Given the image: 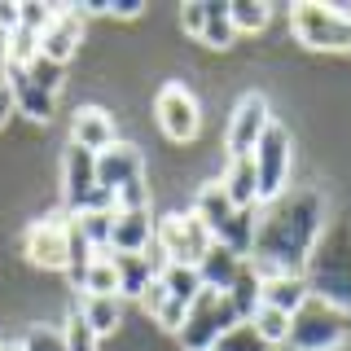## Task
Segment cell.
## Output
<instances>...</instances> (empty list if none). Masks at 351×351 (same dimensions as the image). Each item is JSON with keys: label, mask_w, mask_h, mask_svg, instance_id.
<instances>
[{"label": "cell", "mask_w": 351, "mask_h": 351, "mask_svg": "<svg viewBox=\"0 0 351 351\" xmlns=\"http://www.w3.org/2000/svg\"><path fill=\"white\" fill-rule=\"evenodd\" d=\"M299 224H321V197L303 193L294 197L290 211H272L268 219L259 224V237H255V255L259 272H299V263L307 255V241H312V233H299Z\"/></svg>", "instance_id": "6da1fadb"}, {"label": "cell", "mask_w": 351, "mask_h": 351, "mask_svg": "<svg viewBox=\"0 0 351 351\" xmlns=\"http://www.w3.org/2000/svg\"><path fill=\"white\" fill-rule=\"evenodd\" d=\"M290 31L299 44L316 53H351V9L347 5H321V0H299L290 9Z\"/></svg>", "instance_id": "7a4b0ae2"}, {"label": "cell", "mask_w": 351, "mask_h": 351, "mask_svg": "<svg viewBox=\"0 0 351 351\" xmlns=\"http://www.w3.org/2000/svg\"><path fill=\"white\" fill-rule=\"evenodd\" d=\"M347 334H351V316L338 303H329L325 294H312V299L290 316V338H285V347H294V351H334Z\"/></svg>", "instance_id": "3957f363"}, {"label": "cell", "mask_w": 351, "mask_h": 351, "mask_svg": "<svg viewBox=\"0 0 351 351\" xmlns=\"http://www.w3.org/2000/svg\"><path fill=\"white\" fill-rule=\"evenodd\" d=\"M97 184L119 197V211L145 206V162L128 141H114L106 154H97Z\"/></svg>", "instance_id": "277c9868"}, {"label": "cell", "mask_w": 351, "mask_h": 351, "mask_svg": "<svg viewBox=\"0 0 351 351\" xmlns=\"http://www.w3.org/2000/svg\"><path fill=\"white\" fill-rule=\"evenodd\" d=\"M233 325H241V321H237L233 307H228L224 294L202 290V294L193 299L189 316H184V325L176 329V338H180L184 351H215V343H219V338H224Z\"/></svg>", "instance_id": "5b68a950"}, {"label": "cell", "mask_w": 351, "mask_h": 351, "mask_svg": "<svg viewBox=\"0 0 351 351\" xmlns=\"http://www.w3.org/2000/svg\"><path fill=\"white\" fill-rule=\"evenodd\" d=\"M154 241H158V246L167 250V259L180 263V268H197V263L211 255V246H215L211 228H206L193 211H180V215L171 211V215H162Z\"/></svg>", "instance_id": "8992f818"}, {"label": "cell", "mask_w": 351, "mask_h": 351, "mask_svg": "<svg viewBox=\"0 0 351 351\" xmlns=\"http://www.w3.org/2000/svg\"><path fill=\"white\" fill-rule=\"evenodd\" d=\"M27 259L44 272H71L75 268V233L66 219H36L22 237Z\"/></svg>", "instance_id": "52a82bcc"}, {"label": "cell", "mask_w": 351, "mask_h": 351, "mask_svg": "<svg viewBox=\"0 0 351 351\" xmlns=\"http://www.w3.org/2000/svg\"><path fill=\"white\" fill-rule=\"evenodd\" d=\"M154 119H158V132L176 145H189L202 128V110H197V97L184 84H162L158 97H154Z\"/></svg>", "instance_id": "ba28073f"}, {"label": "cell", "mask_w": 351, "mask_h": 351, "mask_svg": "<svg viewBox=\"0 0 351 351\" xmlns=\"http://www.w3.org/2000/svg\"><path fill=\"white\" fill-rule=\"evenodd\" d=\"M250 158H255V171H259V206L277 202L285 193V184H290V132L281 123H272Z\"/></svg>", "instance_id": "9c48e42d"}, {"label": "cell", "mask_w": 351, "mask_h": 351, "mask_svg": "<svg viewBox=\"0 0 351 351\" xmlns=\"http://www.w3.org/2000/svg\"><path fill=\"white\" fill-rule=\"evenodd\" d=\"M268 128H272L268 97H263V93H246L237 101L233 119H228V158H250Z\"/></svg>", "instance_id": "30bf717a"}, {"label": "cell", "mask_w": 351, "mask_h": 351, "mask_svg": "<svg viewBox=\"0 0 351 351\" xmlns=\"http://www.w3.org/2000/svg\"><path fill=\"white\" fill-rule=\"evenodd\" d=\"M80 40H84V9L58 5V9H53V22L40 31V58L66 66L75 58V49H80Z\"/></svg>", "instance_id": "8fae6325"}, {"label": "cell", "mask_w": 351, "mask_h": 351, "mask_svg": "<svg viewBox=\"0 0 351 351\" xmlns=\"http://www.w3.org/2000/svg\"><path fill=\"white\" fill-rule=\"evenodd\" d=\"M62 189H66V206L80 215L88 206V197L101 189V184H97V154H88L80 145H66V154H62Z\"/></svg>", "instance_id": "7c38bea8"}, {"label": "cell", "mask_w": 351, "mask_h": 351, "mask_svg": "<svg viewBox=\"0 0 351 351\" xmlns=\"http://www.w3.org/2000/svg\"><path fill=\"white\" fill-rule=\"evenodd\" d=\"M154 233H158V224H154L149 206H141V211H119L114 233H110V255H141L145 246H154Z\"/></svg>", "instance_id": "4fadbf2b"}, {"label": "cell", "mask_w": 351, "mask_h": 351, "mask_svg": "<svg viewBox=\"0 0 351 351\" xmlns=\"http://www.w3.org/2000/svg\"><path fill=\"white\" fill-rule=\"evenodd\" d=\"M114 119L106 114V110H97V106H84L80 114L71 119V145H80L88 154H106L110 145H114Z\"/></svg>", "instance_id": "5bb4252c"}, {"label": "cell", "mask_w": 351, "mask_h": 351, "mask_svg": "<svg viewBox=\"0 0 351 351\" xmlns=\"http://www.w3.org/2000/svg\"><path fill=\"white\" fill-rule=\"evenodd\" d=\"M307 299H312V285L303 272H263V307L294 316Z\"/></svg>", "instance_id": "9a60e30c"}, {"label": "cell", "mask_w": 351, "mask_h": 351, "mask_svg": "<svg viewBox=\"0 0 351 351\" xmlns=\"http://www.w3.org/2000/svg\"><path fill=\"white\" fill-rule=\"evenodd\" d=\"M5 80L9 88H14V110H22L27 119H36V123H49L53 114H58V97L53 93H44L40 84H31V75L27 71H5Z\"/></svg>", "instance_id": "2e32d148"}, {"label": "cell", "mask_w": 351, "mask_h": 351, "mask_svg": "<svg viewBox=\"0 0 351 351\" xmlns=\"http://www.w3.org/2000/svg\"><path fill=\"white\" fill-rule=\"evenodd\" d=\"M75 272H80L84 299H119V263H114L110 250H97V255Z\"/></svg>", "instance_id": "e0dca14e"}, {"label": "cell", "mask_w": 351, "mask_h": 351, "mask_svg": "<svg viewBox=\"0 0 351 351\" xmlns=\"http://www.w3.org/2000/svg\"><path fill=\"white\" fill-rule=\"evenodd\" d=\"M224 299L237 312V321H255V312L263 307V272L255 268V263H241L237 281L224 290Z\"/></svg>", "instance_id": "ac0fdd59"}, {"label": "cell", "mask_w": 351, "mask_h": 351, "mask_svg": "<svg viewBox=\"0 0 351 351\" xmlns=\"http://www.w3.org/2000/svg\"><path fill=\"white\" fill-rule=\"evenodd\" d=\"M237 211H241V206H233V197L224 193V184H219V180H211V184H202V189H197L193 215L202 219L206 228H211V237H215V233H219V228H224Z\"/></svg>", "instance_id": "d6986e66"}, {"label": "cell", "mask_w": 351, "mask_h": 351, "mask_svg": "<svg viewBox=\"0 0 351 351\" xmlns=\"http://www.w3.org/2000/svg\"><path fill=\"white\" fill-rule=\"evenodd\" d=\"M255 237H259V206H241V211L215 233V241H219V246H228L237 259H246L250 250H255Z\"/></svg>", "instance_id": "ffe728a7"}, {"label": "cell", "mask_w": 351, "mask_h": 351, "mask_svg": "<svg viewBox=\"0 0 351 351\" xmlns=\"http://www.w3.org/2000/svg\"><path fill=\"white\" fill-rule=\"evenodd\" d=\"M224 193L233 197V206H259V171H255V158H228V171H224Z\"/></svg>", "instance_id": "44dd1931"}, {"label": "cell", "mask_w": 351, "mask_h": 351, "mask_svg": "<svg viewBox=\"0 0 351 351\" xmlns=\"http://www.w3.org/2000/svg\"><path fill=\"white\" fill-rule=\"evenodd\" d=\"M114 263H119V299L141 303V294L158 281V272H154V263L145 259V250H141V255H114Z\"/></svg>", "instance_id": "7402d4cb"}, {"label": "cell", "mask_w": 351, "mask_h": 351, "mask_svg": "<svg viewBox=\"0 0 351 351\" xmlns=\"http://www.w3.org/2000/svg\"><path fill=\"white\" fill-rule=\"evenodd\" d=\"M241 263H246V259H237L228 246H219V241H215V246H211V255L197 263V272H202V285H206V290H215V294H224L228 285L237 281Z\"/></svg>", "instance_id": "603a6c76"}, {"label": "cell", "mask_w": 351, "mask_h": 351, "mask_svg": "<svg viewBox=\"0 0 351 351\" xmlns=\"http://www.w3.org/2000/svg\"><path fill=\"white\" fill-rule=\"evenodd\" d=\"M158 281H162V290H167V299H171V303H180L184 312H189L193 299L206 290V285H202V272H197V268H180V263H171V268L162 272Z\"/></svg>", "instance_id": "cb8c5ba5"}, {"label": "cell", "mask_w": 351, "mask_h": 351, "mask_svg": "<svg viewBox=\"0 0 351 351\" xmlns=\"http://www.w3.org/2000/svg\"><path fill=\"white\" fill-rule=\"evenodd\" d=\"M202 44H211V49H233L237 44V27L233 18H228V5L224 0H206V22H202Z\"/></svg>", "instance_id": "d4e9b609"}, {"label": "cell", "mask_w": 351, "mask_h": 351, "mask_svg": "<svg viewBox=\"0 0 351 351\" xmlns=\"http://www.w3.org/2000/svg\"><path fill=\"white\" fill-rule=\"evenodd\" d=\"M80 316L88 321V329L97 338H110L119 329V321H123V307H119V299H84Z\"/></svg>", "instance_id": "484cf974"}, {"label": "cell", "mask_w": 351, "mask_h": 351, "mask_svg": "<svg viewBox=\"0 0 351 351\" xmlns=\"http://www.w3.org/2000/svg\"><path fill=\"white\" fill-rule=\"evenodd\" d=\"M228 18H233L237 36H259L272 22V9L263 5V0H233V5H228Z\"/></svg>", "instance_id": "4316f807"}, {"label": "cell", "mask_w": 351, "mask_h": 351, "mask_svg": "<svg viewBox=\"0 0 351 351\" xmlns=\"http://www.w3.org/2000/svg\"><path fill=\"white\" fill-rule=\"evenodd\" d=\"M250 325H255V334H259L268 347H285V338H290V316L277 312V307H259Z\"/></svg>", "instance_id": "83f0119b"}, {"label": "cell", "mask_w": 351, "mask_h": 351, "mask_svg": "<svg viewBox=\"0 0 351 351\" xmlns=\"http://www.w3.org/2000/svg\"><path fill=\"white\" fill-rule=\"evenodd\" d=\"M215 351H272V347L255 334V325H250V321H241V325H233L224 338H219Z\"/></svg>", "instance_id": "f1b7e54d"}, {"label": "cell", "mask_w": 351, "mask_h": 351, "mask_svg": "<svg viewBox=\"0 0 351 351\" xmlns=\"http://www.w3.org/2000/svg\"><path fill=\"white\" fill-rule=\"evenodd\" d=\"M62 334H66V351H101V338H97L93 329H88V321H84L80 312H75L71 321H66Z\"/></svg>", "instance_id": "f546056e"}, {"label": "cell", "mask_w": 351, "mask_h": 351, "mask_svg": "<svg viewBox=\"0 0 351 351\" xmlns=\"http://www.w3.org/2000/svg\"><path fill=\"white\" fill-rule=\"evenodd\" d=\"M22 351H66V334L53 325H31L22 338Z\"/></svg>", "instance_id": "4dcf8cb0"}, {"label": "cell", "mask_w": 351, "mask_h": 351, "mask_svg": "<svg viewBox=\"0 0 351 351\" xmlns=\"http://www.w3.org/2000/svg\"><path fill=\"white\" fill-rule=\"evenodd\" d=\"M22 71L31 75V84H40L44 93H53V97H58V88H62V80H66V71H62L58 62H49V58H36L31 66H22Z\"/></svg>", "instance_id": "1f68e13d"}, {"label": "cell", "mask_w": 351, "mask_h": 351, "mask_svg": "<svg viewBox=\"0 0 351 351\" xmlns=\"http://www.w3.org/2000/svg\"><path fill=\"white\" fill-rule=\"evenodd\" d=\"M53 9H58V5H18V27H27V31L40 36V31L53 22Z\"/></svg>", "instance_id": "d6a6232c"}, {"label": "cell", "mask_w": 351, "mask_h": 351, "mask_svg": "<svg viewBox=\"0 0 351 351\" xmlns=\"http://www.w3.org/2000/svg\"><path fill=\"white\" fill-rule=\"evenodd\" d=\"M202 22H206V0H197V5H184V9H180V27L189 31L193 40L202 36Z\"/></svg>", "instance_id": "836d02e7"}, {"label": "cell", "mask_w": 351, "mask_h": 351, "mask_svg": "<svg viewBox=\"0 0 351 351\" xmlns=\"http://www.w3.org/2000/svg\"><path fill=\"white\" fill-rule=\"evenodd\" d=\"M9 114H14V88H9V80H0V128L9 123Z\"/></svg>", "instance_id": "e575fe53"}, {"label": "cell", "mask_w": 351, "mask_h": 351, "mask_svg": "<svg viewBox=\"0 0 351 351\" xmlns=\"http://www.w3.org/2000/svg\"><path fill=\"white\" fill-rule=\"evenodd\" d=\"M0 31H18V5H9V0H0Z\"/></svg>", "instance_id": "d590c367"}, {"label": "cell", "mask_w": 351, "mask_h": 351, "mask_svg": "<svg viewBox=\"0 0 351 351\" xmlns=\"http://www.w3.org/2000/svg\"><path fill=\"white\" fill-rule=\"evenodd\" d=\"M110 14H114V18H141L145 5H110Z\"/></svg>", "instance_id": "8d00e7d4"}, {"label": "cell", "mask_w": 351, "mask_h": 351, "mask_svg": "<svg viewBox=\"0 0 351 351\" xmlns=\"http://www.w3.org/2000/svg\"><path fill=\"white\" fill-rule=\"evenodd\" d=\"M0 351H9V347H5V343H0Z\"/></svg>", "instance_id": "74e56055"}, {"label": "cell", "mask_w": 351, "mask_h": 351, "mask_svg": "<svg viewBox=\"0 0 351 351\" xmlns=\"http://www.w3.org/2000/svg\"><path fill=\"white\" fill-rule=\"evenodd\" d=\"M9 351H22V347H9Z\"/></svg>", "instance_id": "f35d334b"}, {"label": "cell", "mask_w": 351, "mask_h": 351, "mask_svg": "<svg viewBox=\"0 0 351 351\" xmlns=\"http://www.w3.org/2000/svg\"><path fill=\"white\" fill-rule=\"evenodd\" d=\"M272 351H281V347H272Z\"/></svg>", "instance_id": "ab89813d"}]
</instances>
